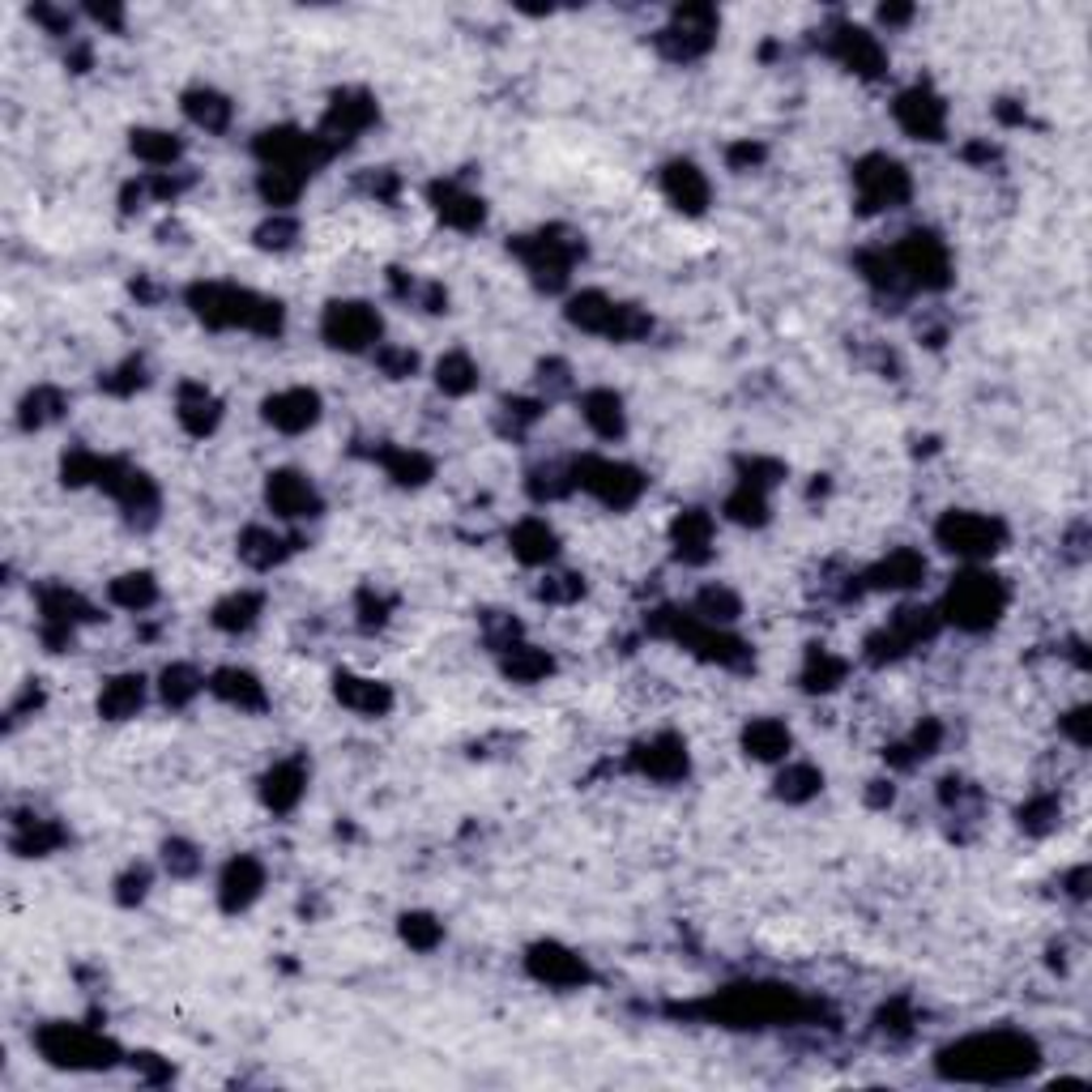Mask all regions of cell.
<instances>
[{
	"mask_svg": "<svg viewBox=\"0 0 1092 1092\" xmlns=\"http://www.w3.org/2000/svg\"><path fill=\"white\" fill-rule=\"evenodd\" d=\"M577 482L589 486V492L602 496L607 504H631L641 492V474L611 466V462H585V470H577Z\"/></svg>",
	"mask_w": 1092,
	"mask_h": 1092,
	"instance_id": "cell-4",
	"label": "cell"
},
{
	"mask_svg": "<svg viewBox=\"0 0 1092 1092\" xmlns=\"http://www.w3.org/2000/svg\"><path fill=\"white\" fill-rule=\"evenodd\" d=\"M585 418L597 427V436H619L623 431V410L615 393H589L585 397Z\"/></svg>",
	"mask_w": 1092,
	"mask_h": 1092,
	"instance_id": "cell-13",
	"label": "cell"
},
{
	"mask_svg": "<svg viewBox=\"0 0 1092 1092\" xmlns=\"http://www.w3.org/2000/svg\"><path fill=\"white\" fill-rule=\"evenodd\" d=\"M256 887H261V867H256V862H248V858L231 862V871H226V879H222L226 909H244L256 897Z\"/></svg>",
	"mask_w": 1092,
	"mask_h": 1092,
	"instance_id": "cell-10",
	"label": "cell"
},
{
	"mask_svg": "<svg viewBox=\"0 0 1092 1092\" xmlns=\"http://www.w3.org/2000/svg\"><path fill=\"white\" fill-rule=\"evenodd\" d=\"M269 504L282 516H312L316 512V492L307 486V478H299V474H278L269 482Z\"/></svg>",
	"mask_w": 1092,
	"mask_h": 1092,
	"instance_id": "cell-9",
	"label": "cell"
},
{
	"mask_svg": "<svg viewBox=\"0 0 1092 1092\" xmlns=\"http://www.w3.org/2000/svg\"><path fill=\"white\" fill-rule=\"evenodd\" d=\"M325 337L333 347H347V351H363L371 341L380 337V316L371 312L367 303H333L329 316H325Z\"/></svg>",
	"mask_w": 1092,
	"mask_h": 1092,
	"instance_id": "cell-2",
	"label": "cell"
},
{
	"mask_svg": "<svg viewBox=\"0 0 1092 1092\" xmlns=\"http://www.w3.org/2000/svg\"><path fill=\"white\" fill-rule=\"evenodd\" d=\"M747 747H752V752H756L760 760H772V756L790 752V734H786V726H777V722H756L752 730H747Z\"/></svg>",
	"mask_w": 1092,
	"mask_h": 1092,
	"instance_id": "cell-19",
	"label": "cell"
},
{
	"mask_svg": "<svg viewBox=\"0 0 1092 1092\" xmlns=\"http://www.w3.org/2000/svg\"><path fill=\"white\" fill-rule=\"evenodd\" d=\"M641 768L653 772V777H679V772L687 768V756H683V747L675 738H657L653 747H645Z\"/></svg>",
	"mask_w": 1092,
	"mask_h": 1092,
	"instance_id": "cell-12",
	"label": "cell"
},
{
	"mask_svg": "<svg viewBox=\"0 0 1092 1092\" xmlns=\"http://www.w3.org/2000/svg\"><path fill=\"white\" fill-rule=\"evenodd\" d=\"M43 1054L51 1062H69V1067H99V1062H111V1046L103 1038H95V1032H85V1028H47L43 1038H39Z\"/></svg>",
	"mask_w": 1092,
	"mask_h": 1092,
	"instance_id": "cell-1",
	"label": "cell"
},
{
	"mask_svg": "<svg viewBox=\"0 0 1092 1092\" xmlns=\"http://www.w3.org/2000/svg\"><path fill=\"white\" fill-rule=\"evenodd\" d=\"M316 406H321V401H316V393H307V389H291V393H278L274 401H269V423L274 427H282V431H303L312 418H316Z\"/></svg>",
	"mask_w": 1092,
	"mask_h": 1092,
	"instance_id": "cell-7",
	"label": "cell"
},
{
	"mask_svg": "<svg viewBox=\"0 0 1092 1092\" xmlns=\"http://www.w3.org/2000/svg\"><path fill=\"white\" fill-rule=\"evenodd\" d=\"M666 184H670V196L679 201V206H687V210H700L704 196H708L704 180L696 176V167H675L670 176H666Z\"/></svg>",
	"mask_w": 1092,
	"mask_h": 1092,
	"instance_id": "cell-18",
	"label": "cell"
},
{
	"mask_svg": "<svg viewBox=\"0 0 1092 1092\" xmlns=\"http://www.w3.org/2000/svg\"><path fill=\"white\" fill-rule=\"evenodd\" d=\"M939 538L952 546V551H964V555H986L994 551V538H998V525L986 521V516H964V512H952L947 521L939 525Z\"/></svg>",
	"mask_w": 1092,
	"mask_h": 1092,
	"instance_id": "cell-5",
	"label": "cell"
},
{
	"mask_svg": "<svg viewBox=\"0 0 1092 1092\" xmlns=\"http://www.w3.org/2000/svg\"><path fill=\"white\" fill-rule=\"evenodd\" d=\"M534 969H538V977H546V982H555V986L585 982V964L577 956H568V952H555V947H542V952L534 956Z\"/></svg>",
	"mask_w": 1092,
	"mask_h": 1092,
	"instance_id": "cell-11",
	"label": "cell"
},
{
	"mask_svg": "<svg viewBox=\"0 0 1092 1092\" xmlns=\"http://www.w3.org/2000/svg\"><path fill=\"white\" fill-rule=\"evenodd\" d=\"M133 150H137V154H146L150 162H171V158L180 154V146H176V141H171L167 133H137Z\"/></svg>",
	"mask_w": 1092,
	"mask_h": 1092,
	"instance_id": "cell-25",
	"label": "cell"
},
{
	"mask_svg": "<svg viewBox=\"0 0 1092 1092\" xmlns=\"http://www.w3.org/2000/svg\"><path fill=\"white\" fill-rule=\"evenodd\" d=\"M184 111H188V116H192L196 124H206V129H222L226 116H231V107H226L218 95H188Z\"/></svg>",
	"mask_w": 1092,
	"mask_h": 1092,
	"instance_id": "cell-21",
	"label": "cell"
},
{
	"mask_svg": "<svg viewBox=\"0 0 1092 1092\" xmlns=\"http://www.w3.org/2000/svg\"><path fill=\"white\" fill-rule=\"evenodd\" d=\"M214 692L235 700V704H261V692L252 687V675H240V670H222L214 679Z\"/></svg>",
	"mask_w": 1092,
	"mask_h": 1092,
	"instance_id": "cell-22",
	"label": "cell"
},
{
	"mask_svg": "<svg viewBox=\"0 0 1092 1092\" xmlns=\"http://www.w3.org/2000/svg\"><path fill=\"white\" fill-rule=\"evenodd\" d=\"M137 704H141V679H111L107 692L99 696L103 717H129L137 713Z\"/></svg>",
	"mask_w": 1092,
	"mask_h": 1092,
	"instance_id": "cell-14",
	"label": "cell"
},
{
	"mask_svg": "<svg viewBox=\"0 0 1092 1092\" xmlns=\"http://www.w3.org/2000/svg\"><path fill=\"white\" fill-rule=\"evenodd\" d=\"M180 418L188 423V431H210L218 423V406H214V397L206 389H184V406H180Z\"/></svg>",
	"mask_w": 1092,
	"mask_h": 1092,
	"instance_id": "cell-16",
	"label": "cell"
},
{
	"mask_svg": "<svg viewBox=\"0 0 1092 1092\" xmlns=\"http://www.w3.org/2000/svg\"><path fill=\"white\" fill-rule=\"evenodd\" d=\"M196 687H201L196 675H192L188 666H176V670H167V687H162V692H167V700H176V704H180V700H188V696L196 692Z\"/></svg>",
	"mask_w": 1092,
	"mask_h": 1092,
	"instance_id": "cell-27",
	"label": "cell"
},
{
	"mask_svg": "<svg viewBox=\"0 0 1092 1092\" xmlns=\"http://www.w3.org/2000/svg\"><path fill=\"white\" fill-rule=\"evenodd\" d=\"M222 627H248L252 619H256V597H231V602H222L218 607V615H214Z\"/></svg>",
	"mask_w": 1092,
	"mask_h": 1092,
	"instance_id": "cell-26",
	"label": "cell"
},
{
	"mask_svg": "<svg viewBox=\"0 0 1092 1092\" xmlns=\"http://www.w3.org/2000/svg\"><path fill=\"white\" fill-rule=\"evenodd\" d=\"M947 611H952V619H960L964 627H986L1003 611V589L990 577H964L952 585Z\"/></svg>",
	"mask_w": 1092,
	"mask_h": 1092,
	"instance_id": "cell-3",
	"label": "cell"
},
{
	"mask_svg": "<svg viewBox=\"0 0 1092 1092\" xmlns=\"http://www.w3.org/2000/svg\"><path fill=\"white\" fill-rule=\"evenodd\" d=\"M440 385H444L448 393H470V389H474V367H470V359H466V355L444 359V363H440Z\"/></svg>",
	"mask_w": 1092,
	"mask_h": 1092,
	"instance_id": "cell-23",
	"label": "cell"
},
{
	"mask_svg": "<svg viewBox=\"0 0 1092 1092\" xmlns=\"http://www.w3.org/2000/svg\"><path fill=\"white\" fill-rule=\"evenodd\" d=\"M299 768L295 764H282L274 777H269V790H265V798H269V807H278V811H286L291 807V802L299 798Z\"/></svg>",
	"mask_w": 1092,
	"mask_h": 1092,
	"instance_id": "cell-20",
	"label": "cell"
},
{
	"mask_svg": "<svg viewBox=\"0 0 1092 1092\" xmlns=\"http://www.w3.org/2000/svg\"><path fill=\"white\" fill-rule=\"evenodd\" d=\"M897 116H901V124H905L909 133L935 141V133H939V124H943V103L931 99L926 90H909V95L897 103Z\"/></svg>",
	"mask_w": 1092,
	"mask_h": 1092,
	"instance_id": "cell-8",
	"label": "cell"
},
{
	"mask_svg": "<svg viewBox=\"0 0 1092 1092\" xmlns=\"http://www.w3.org/2000/svg\"><path fill=\"white\" fill-rule=\"evenodd\" d=\"M858 180H862V192H867L871 206H893V201L905 196V176H901V167H897V162H887V158H871L867 167L858 171Z\"/></svg>",
	"mask_w": 1092,
	"mask_h": 1092,
	"instance_id": "cell-6",
	"label": "cell"
},
{
	"mask_svg": "<svg viewBox=\"0 0 1092 1092\" xmlns=\"http://www.w3.org/2000/svg\"><path fill=\"white\" fill-rule=\"evenodd\" d=\"M111 597L137 611V607H150L154 602V585H150V577H124L120 585H111Z\"/></svg>",
	"mask_w": 1092,
	"mask_h": 1092,
	"instance_id": "cell-24",
	"label": "cell"
},
{
	"mask_svg": "<svg viewBox=\"0 0 1092 1092\" xmlns=\"http://www.w3.org/2000/svg\"><path fill=\"white\" fill-rule=\"evenodd\" d=\"M516 555L530 559V563L551 559V555H555V538H551V530H546L542 521H525L521 530H516Z\"/></svg>",
	"mask_w": 1092,
	"mask_h": 1092,
	"instance_id": "cell-15",
	"label": "cell"
},
{
	"mask_svg": "<svg viewBox=\"0 0 1092 1092\" xmlns=\"http://www.w3.org/2000/svg\"><path fill=\"white\" fill-rule=\"evenodd\" d=\"M815 786H820V777L811 768H794L790 777H781V794H790V798H807V794H815Z\"/></svg>",
	"mask_w": 1092,
	"mask_h": 1092,
	"instance_id": "cell-28",
	"label": "cell"
},
{
	"mask_svg": "<svg viewBox=\"0 0 1092 1092\" xmlns=\"http://www.w3.org/2000/svg\"><path fill=\"white\" fill-rule=\"evenodd\" d=\"M337 696L347 700V704H355V708H363V713H380V708L389 704V692H385V687L367 683V679H341V683H337Z\"/></svg>",
	"mask_w": 1092,
	"mask_h": 1092,
	"instance_id": "cell-17",
	"label": "cell"
}]
</instances>
